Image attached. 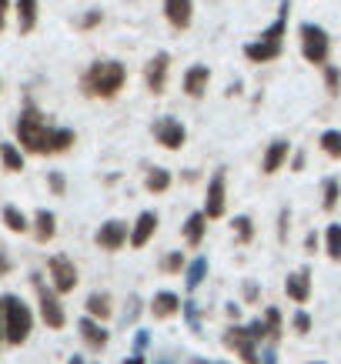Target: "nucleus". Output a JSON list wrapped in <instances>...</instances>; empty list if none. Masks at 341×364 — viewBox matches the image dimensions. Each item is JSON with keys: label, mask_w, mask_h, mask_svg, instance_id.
<instances>
[{"label": "nucleus", "mask_w": 341, "mask_h": 364, "mask_svg": "<svg viewBox=\"0 0 341 364\" xmlns=\"http://www.w3.org/2000/svg\"><path fill=\"white\" fill-rule=\"evenodd\" d=\"M291 167H295V171H301V167H305V154H295V161H291Z\"/></svg>", "instance_id": "obj_44"}, {"label": "nucleus", "mask_w": 341, "mask_h": 364, "mask_svg": "<svg viewBox=\"0 0 341 364\" xmlns=\"http://www.w3.org/2000/svg\"><path fill=\"white\" fill-rule=\"evenodd\" d=\"M154 364H171V361H167V358H157V361Z\"/></svg>", "instance_id": "obj_48"}, {"label": "nucleus", "mask_w": 341, "mask_h": 364, "mask_svg": "<svg viewBox=\"0 0 341 364\" xmlns=\"http://www.w3.org/2000/svg\"><path fill=\"white\" fill-rule=\"evenodd\" d=\"M98 23H100V11H90L88 17L80 21V27H98Z\"/></svg>", "instance_id": "obj_38"}, {"label": "nucleus", "mask_w": 341, "mask_h": 364, "mask_svg": "<svg viewBox=\"0 0 341 364\" xmlns=\"http://www.w3.org/2000/svg\"><path fill=\"white\" fill-rule=\"evenodd\" d=\"M157 234V214L154 210H144V214H137V221L131 224V247H147V241Z\"/></svg>", "instance_id": "obj_14"}, {"label": "nucleus", "mask_w": 341, "mask_h": 364, "mask_svg": "<svg viewBox=\"0 0 341 364\" xmlns=\"http://www.w3.org/2000/svg\"><path fill=\"white\" fill-rule=\"evenodd\" d=\"M194 364H214V361H194Z\"/></svg>", "instance_id": "obj_49"}, {"label": "nucleus", "mask_w": 341, "mask_h": 364, "mask_svg": "<svg viewBox=\"0 0 341 364\" xmlns=\"http://www.w3.org/2000/svg\"><path fill=\"white\" fill-rule=\"evenodd\" d=\"M144 188L151 191V194H164V191L171 188V171H164V167H151L147 177H144Z\"/></svg>", "instance_id": "obj_25"}, {"label": "nucleus", "mask_w": 341, "mask_h": 364, "mask_svg": "<svg viewBox=\"0 0 341 364\" xmlns=\"http://www.w3.org/2000/svg\"><path fill=\"white\" fill-rule=\"evenodd\" d=\"M318 144H321V151H325L328 157L341 161V131H325L318 137Z\"/></svg>", "instance_id": "obj_30"}, {"label": "nucleus", "mask_w": 341, "mask_h": 364, "mask_svg": "<svg viewBox=\"0 0 341 364\" xmlns=\"http://www.w3.org/2000/svg\"><path fill=\"white\" fill-rule=\"evenodd\" d=\"M84 308H88V318L100 321V324L114 314V308H110V294H100V291H94V294L84 301Z\"/></svg>", "instance_id": "obj_22"}, {"label": "nucleus", "mask_w": 341, "mask_h": 364, "mask_svg": "<svg viewBox=\"0 0 341 364\" xmlns=\"http://www.w3.org/2000/svg\"><path fill=\"white\" fill-rule=\"evenodd\" d=\"M311 364H325V361H311Z\"/></svg>", "instance_id": "obj_50"}, {"label": "nucleus", "mask_w": 341, "mask_h": 364, "mask_svg": "<svg viewBox=\"0 0 341 364\" xmlns=\"http://www.w3.org/2000/svg\"><path fill=\"white\" fill-rule=\"evenodd\" d=\"M224 208H228V174L224 167H218L208 181V194H204V218L214 221V218H224Z\"/></svg>", "instance_id": "obj_8"}, {"label": "nucleus", "mask_w": 341, "mask_h": 364, "mask_svg": "<svg viewBox=\"0 0 341 364\" xmlns=\"http://www.w3.org/2000/svg\"><path fill=\"white\" fill-rule=\"evenodd\" d=\"M291 328H295L298 334H308V331H311V318H308V311H298L295 321H291Z\"/></svg>", "instance_id": "obj_36"}, {"label": "nucleus", "mask_w": 341, "mask_h": 364, "mask_svg": "<svg viewBox=\"0 0 341 364\" xmlns=\"http://www.w3.org/2000/svg\"><path fill=\"white\" fill-rule=\"evenodd\" d=\"M321 194H325V198H321V208H325V210H335V208H338V198H341V184L335 181V177H328Z\"/></svg>", "instance_id": "obj_31"}, {"label": "nucleus", "mask_w": 341, "mask_h": 364, "mask_svg": "<svg viewBox=\"0 0 341 364\" xmlns=\"http://www.w3.org/2000/svg\"><path fill=\"white\" fill-rule=\"evenodd\" d=\"M124 80H127V70H124L121 60H94L80 77V90L88 97L110 100L124 90Z\"/></svg>", "instance_id": "obj_2"}, {"label": "nucleus", "mask_w": 341, "mask_h": 364, "mask_svg": "<svg viewBox=\"0 0 341 364\" xmlns=\"http://www.w3.org/2000/svg\"><path fill=\"white\" fill-rule=\"evenodd\" d=\"M325 87H328L331 97H335V94H341V70L335 64L325 67Z\"/></svg>", "instance_id": "obj_33"}, {"label": "nucleus", "mask_w": 341, "mask_h": 364, "mask_svg": "<svg viewBox=\"0 0 341 364\" xmlns=\"http://www.w3.org/2000/svg\"><path fill=\"white\" fill-rule=\"evenodd\" d=\"M47 184H51V191H54L57 198L67 191V181H64V174H61V171H51V174H47Z\"/></svg>", "instance_id": "obj_35"}, {"label": "nucleus", "mask_w": 341, "mask_h": 364, "mask_svg": "<svg viewBox=\"0 0 341 364\" xmlns=\"http://www.w3.org/2000/svg\"><path fill=\"white\" fill-rule=\"evenodd\" d=\"M285 294L295 301V304H308V298H311V274L308 271L288 274L285 277Z\"/></svg>", "instance_id": "obj_17"}, {"label": "nucleus", "mask_w": 341, "mask_h": 364, "mask_svg": "<svg viewBox=\"0 0 341 364\" xmlns=\"http://www.w3.org/2000/svg\"><path fill=\"white\" fill-rule=\"evenodd\" d=\"M167 70H171V57H167L164 50L147 60V67H144V80H147V90H151V94H164L167 90Z\"/></svg>", "instance_id": "obj_12"}, {"label": "nucleus", "mask_w": 341, "mask_h": 364, "mask_svg": "<svg viewBox=\"0 0 341 364\" xmlns=\"http://www.w3.org/2000/svg\"><path fill=\"white\" fill-rule=\"evenodd\" d=\"M17 27L21 33H31L37 27V0H17Z\"/></svg>", "instance_id": "obj_23"}, {"label": "nucleus", "mask_w": 341, "mask_h": 364, "mask_svg": "<svg viewBox=\"0 0 341 364\" xmlns=\"http://www.w3.org/2000/svg\"><path fill=\"white\" fill-rule=\"evenodd\" d=\"M7 271H11V257H7V254L0 251V277L7 274Z\"/></svg>", "instance_id": "obj_41"}, {"label": "nucleus", "mask_w": 341, "mask_h": 364, "mask_svg": "<svg viewBox=\"0 0 341 364\" xmlns=\"http://www.w3.org/2000/svg\"><path fill=\"white\" fill-rule=\"evenodd\" d=\"M181 308H184V301L177 298L174 291H157L154 301H151V314L154 318H174V314H181Z\"/></svg>", "instance_id": "obj_19"}, {"label": "nucleus", "mask_w": 341, "mask_h": 364, "mask_svg": "<svg viewBox=\"0 0 341 364\" xmlns=\"http://www.w3.org/2000/svg\"><path fill=\"white\" fill-rule=\"evenodd\" d=\"M305 247H308V251H311V254L318 251V234H315V231H311V234H308V241H305Z\"/></svg>", "instance_id": "obj_42"}, {"label": "nucleus", "mask_w": 341, "mask_h": 364, "mask_svg": "<svg viewBox=\"0 0 341 364\" xmlns=\"http://www.w3.org/2000/svg\"><path fill=\"white\" fill-rule=\"evenodd\" d=\"M0 218H4V224H7V231H14V234H23L27 228H31V221H27V214H23L21 208H14V204H7Z\"/></svg>", "instance_id": "obj_27"}, {"label": "nucleus", "mask_w": 341, "mask_h": 364, "mask_svg": "<svg viewBox=\"0 0 341 364\" xmlns=\"http://www.w3.org/2000/svg\"><path fill=\"white\" fill-rule=\"evenodd\" d=\"M278 221H281V228H278V237L285 241V237H288V224H291V210H281V218H278Z\"/></svg>", "instance_id": "obj_37"}, {"label": "nucleus", "mask_w": 341, "mask_h": 364, "mask_svg": "<svg viewBox=\"0 0 341 364\" xmlns=\"http://www.w3.org/2000/svg\"><path fill=\"white\" fill-rule=\"evenodd\" d=\"M47 274H51V287H54L57 294H70L78 287V264L67 254H54L47 261Z\"/></svg>", "instance_id": "obj_7"}, {"label": "nucleus", "mask_w": 341, "mask_h": 364, "mask_svg": "<svg viewBox=\"0 0 341 364\" xmlns=\"http://www.w3.org/2000/svg\"><path fill=\"white\" fill-rule=\"evenodd\" d=\"M31 284L33 291H37V304H41V318H44V324L51 328V331H61L67 324V311L64 304H61V294H57L51 284H44V277L41 274H31Z\"/></svg>", "instance_id": "obj_5"}, {"label": "nucleus", "mask_w": 341, "mask_h": 364, "mask_svg": "<svg viewBox=\"0 0 341 364\" xmlns=\"http://www.w3.org/2000/svg\"><path fill=\"white\" fill-rule=\"evenodd\" d=\"M94 241H98L100 251H121L124 244L131 241V224L124 221H104L94 234Z\"/></svg>", "instance_id": "obj_11"}, {"label": "nucleus", "mask_w": 341, "mask_h": 364, "mask_svg": "<svg viewBox=\"0 0 341 364\" xmlns=\"http://www.w3.org/2000/svg\"><path fill=\"white\" fill-rule=\"evenodd\" d=\"M288 11H291V4H288V0H281L275 23H271L268 31H261V37H258V41H251V44L244 47V57H248L251 64H271V60H278V57L285 54Z\"/></svg>", "instance_id": "obj_3"}, {"label": "nucleus", "mask_w": 341, "mask_h": 364, "mask_svg": "<svg viewBox=\"0 0 341 364\" xmlns=\"http://www.w3.org/2000/svg\"><path fill=\"white\" fill-rule=\"evenodd\" d=\"M301 54L305 60L315 67H328V54H331V41L325 27L318 23H301Z\"/></svg>", "instance_id": "obj_6"}, {"label": "nucleus", "mask_w": 341, "mask_h": 364, "mask_svg": "<svg viewBox=\"0 0 341 364\" xmlns=\"http://www.w3.org/2000/svg\"><path fill=\"white\" fill-rule=\"evenodd\" d=\"M124 364H147V358H144L141 351H134L131 358H124Z\"/></svg>", "instance_id": "obj_40"}, {"label": "nucleus", "mask_w": 341, "mask_h": 364, "mask_svg": "<svg viewBox=\"0 0 341 364\" xmlns=\"http://www.w3.org/2000/svg\"><path fill=\"white\" fill-rule=\"evenodd\" d=\"M231 224H234V237H238V244H248L254 237V224H251L248 214H238Z\"/></svg>", "instance_id": "obj_32"}, {"label": "nucleus", "mask_w": 341, "mask_h": 364, "mask_svg": "<svg viewBox=\"0 0 341 364\" xmlns=\"http://www.w3.org/2000/svg\"><path fill=\"white\" fill-rule=\"evenodd\" d=\"M325 251L331 261H341V224H328L325 231Z\"/></svg>", "instance_id": "obj_29"}, {"label": "nucleus", "mask_w": 341, "mask_h": 364, "mask_svg": "<svg viewBox=\"0 0 341 364\" xmlns=\"http://www.w3.org/2000/svg\"><path fill=\"white\" fill-rule=\"evenodd\" d=\"M161 267H164V271H171V274H174V271H181V267H184V254H181V251H171L164 261H161Z\"/></svg>", "instance_id": "obj_34"}, {"label": "nucleus", "mask_w": 341, "mask_h": 364, "mask_svg": "<svg viewBox=\"0 0 341 364\" xmlns=\"http://www.w3.org/2000/svg\"><path fill=\"white\" fill-rule=\"evenodd\" d=\"M264 331H268V341L275 344L278 338H281V331H285V328H281V311L278 308H264Z\"/></svg>", "instance_id": "obj_28"}, {"label": "nucleus", "mask_w": 341, "mask_h": 364, "mask_svg": "<svg viewBox=\"0 0 341 364\" xmlns=\"http://www.w3.org/2000/svg\"><path fill=\"white\" fill-rule=\"evenodd\" d=\"M54 234H57V218H54V210H37L33 214V237L41 244H47V241H54Z\"/></svg>", "instance_id": "obj_20"}, {"label": "nucleus", "mask_w": 341, "mask_h": 364, "mask_svg": "<svg viewBox=\"0 0 341 364\" xmlns=\"http://www.w3.org/2000/svg\"><path fill=\"white\" fill-rule=\"evenodd\" d=\"M238 314H241V308H238V304H228V318L238 321Z\"/></svg>", "instance_id": "obj_45"}, {"label": "nucleus", "mask_w": 341, "mask_h": 364, "mask_svg": "<svg viewBox=\"0 0 341 364\" xmlns=\"http://www.w3.org/2000/svg\"><path fill=\"white\" fill-rule=\"evenodd\" d=\"M0 341H4V311H0Z\"/></svg>", "instance_id": "obj_47"}, {"label": "nucleus", "mask_w": 341, "mask_h": 364, "mask_svg": "<svg viewBox=\"0 0 341 364\" xmlns=\"http://www.w3.org/2000/svg\"><path fill=\"white\" fill-rule=\"evenodd\" d=\"M288 157H291V144L278 137V141H271V144H268V151H264L261 171H264V174H278V171L288 164Z\"/></svg>", "instance_id": "obj_15"}, {"label": "nucleus", "mask_w": 341, "mask_h": 364, "mask_svg": "<svg viewBox=\"0 0 341 364\" xmlns=\"http://www.w3.org/2000/svg\"><path fill=\"white\" fill-rule=\"evenodd\" d=\"M78 141V134L70 127H57L37 111L33 104H27L17 117V144L27 154H64Z\"/></svg>", "instance_id": "obj_1"}, {"label": "nucleus", "mask_w": 341, "mask_h": 364, "mask_svg": "<svg viewBox=\"0 0 341 364\" xmlns=\"http://www.w3.org/2000/svg\"><path fill=\"white\" fill-rule=\"evenodd\" d=\"M208 277V257H194L191 264H187L184 271V284L187 291H194V287H201V281Z\"/></svg>", "instance_id": "obj_26"}, {"label": "nucleus", "mask_w": 341, "mask_h": 364, "mask_svg": "<svg viewBox=\"0 0 341 364\" xmlns=\"http://www.w3.org/2000/svg\"><path fill=\"white\" fill-rule=\"evenodd\" d=\"M78 328H80V338H84V344H88L90 351H100V348L110 341L107 328H104L100 321H94V318H80Z\"/></svg>", "instance_id": "obj_18"}, {"label": "nucleus", "mask_w": 341, "mask_h": 364, "mask_svg": "<svg viewBox=\"0 0 341 364\" xmlns=\"http://www.w3.org/2000/svg\"><path fill=\"white\" fill-rule=\"evenodd\" d=\"M154 137L161 147H167V151H181L187 141V131H184V124L177 121V117H157L154 121Z\"/></svg>", "instance_id": "obj_10"}, {"label": "nucleus", "mask_w": 341, "mask_h": 364, "mask_svg": "<svg viewBox=\"0 0 341 364\" xmlns=\"http://www.w3.org/2000/svg\"><path fill=\"white\" fill-rule=\"evenodd\" d=\"M0 164L7 167V171H11V174H21L23 171V151L21 147H17V144H0Z\"/></svg>", "instance_id": "obj_24"}, {"label": "nucleus", "mask_w": 341, "mask_h": 364, "mask_svg": "<svg viewBox=\"0 0 341 364\" xmlns=\"http://www.w3.org/2000/svg\"><path fill=\"white\" fill-rule=\"evenodd\" d=\"M7 11H11V0H0V33H4V23H7Z\"/></svg>", "instance_id": "obj_39"}, {"label": "nucleus", "mask_w": 341, "mask_h": 364, "mask_svg": "<svg viewBox=\"0 0 341 364\" xmlns=\"http://www.w3.org/2000/svg\"><path fill=\"white\" fill-rule=\"evenodd\" d=\"M208 84H211V67L208 64H194L184 70V94L187 97H204L208 94Z\"/></svg>", "instance_id": "obj_13"}, {"label": "nucleus", "mask_w": 341, "mask_h": 364, "mask_svg": "<svg viewBox=\"0 0 341 364\" xmlns=\"http://www.w3.org/2000/svg\"><path fill=\"white\" fill-rule=\"evenodd\" d=\"M224 344H228V348H231V351L238 354L244 364H261V358H258V341H254V334L248 331V328H241V324L228 328Z\"/></svg>", "instance_id": "obj_9"}, {"label": "nucleus", "mask_w": 341, "mask_h": 364, "mask_svg": "<svg viewBox=\"0 0 341 364\" xmlns=\"http://www.w3.org/2000/svg\"><path fill=\"white\" fill-rule=\"evenodd\" d=\"M70 364H84V358H80V354H74V358H70Z\"/></svg>", "instance_id": "obj_46"}, {"label": "nucleus", "mask_w": 341, "mask_h": 364, "mask_svg": "<svg viewBox=\"0 0 341 364\" xmlns=\"http://www.w3.org/2000/svg\"><path fill=\"white\" fill-rule=\"evenodd\" d=\"M204 231H208V218H204V210H194L184 221V241L191 244V247H198V244L204 241Z\"/></svg>", "instance_id": "obj_21"}, {"label": "nucleus", "mask_w": 341, "mask_h": 364, "mask_svg": "<svg viewBox=\"0 0 341 364\" xmlns=\"http://www.w3.org/2000/svg\"><path fill=\"white\" fill-rule=\"evenodd\" d=\"M0 311H4V341L23 344L33 331V311L17 294H4L0 298Z\"/></svg>", "instance_id": "obj_4"}, {"label": "nucleus", "mask_w": 341, "mask_h": 364, "mask_svg": "<svg viewBox=\"0 0 341 364\" xmlns=\"http://www.w3.org/2000/svg\"><path fill=\"white\" fill-rule=\"evenodd\" d=\"M164 17L171 27L187 31V27H191V17H194V0H164Z\"/></svg>", "instance_id": "obj_16"}, {"label": "nucleus", "mask_w": 341, "mask_h": 364, "mask_svg": "<svg viewBox=\"0 0 341 364\" xmlns=\"http://www.w3.org/2000/svg\"><path fill=\"white\" fill-rule=\"evenodd\" d=\"M134 344H137V351L144 354V348H147V331H137V341Z\"/></svg>", "instance_id": "obj_43"}]
</instances>
